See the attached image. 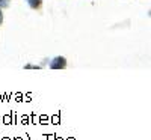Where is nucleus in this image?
Returning a JSON list of instances; mask_svg holds the SVG:
<instances>
[{
  "instance_id": "obj_1",
  "label": "nucleus",
  "mask_w": 151,
  "mask_h": 140,
  "mask_svg": "<svg viewBox=\"0 0 151 140\" xmlns=\"http://www.w3.org/2000/svg\"><path fill=\"white\" fill-rule=\"evenodd\" d=\"M65 59L64 57H56V59H53V62L50 63V68L52 69H60V68H64L65 66Z\"/></svg>"
},
{
  "instance_id": "obj_2",
  "label": "nucleus",
  "mask_w": 151,
  "mask_h": 140,
  "mask_svg": "<svg viewBox=\"0 0 151 140\" xmlns=\"http://www.w3.org/2000/svg\"><path fill=\"white\" fill-rule=\"evenodd\" d=\"M27 3L32 6V8H38L41 5V0H27Z\"/></svg>"
},
{
  "instance_id": "obj_3",
  "label": "nucleus",
  "mask_w": 151,
  "mask_h": 140,
  "mask_svg": "<svg viewBox=\"0 0 151 140\" xmlns=\"http://www.w3.org/2000/svg\"><path fill=\"white\" fill-rule=\"evenodd\" d=\"M8 3H9V0H0V8H2V6H8Z\"/></svg>"
},
{
  "instance_id": "obj_4",
  "label": "nucleus",
  "mask_w": 151,
  "mask_h": 140,
  "mask_svg": "<svg viewBox=\"0 0 151 140\" xmlns=\"http://www.w3.org/2000/svg\"><path fill=\"white\" fill-rule=\"evenodd\" d=\"M0 23H2V11H0Z\"/></svg>"
}]
</instances>
